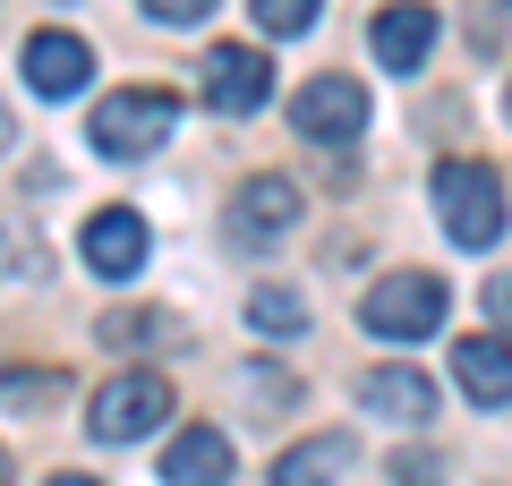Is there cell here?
<instances>
[{
  "label": "cell",
  "mask_w": 512,
  "mask_h": 486,
  "mask_svg": "<svg viewBox=\"0 0 512 486\" xmlns=\"http://www.w3.org/2000/svg\"><path fill=\"white\" fill-rule=\"evenodd\" d=\"M0 486H9V452H0Z\"/></svg>",
  "instance_id": "23"
},
{
  "label": "cell",
  "mask_w": 512,
  "mask_h": 486,
  "mask_svg": "<svg viewBox=\"0 0 512 486\" xmlns=\"http://www.w3.org/2000/svg\"><path fill=\"white\" fill-rule=\"evenodd\" d=\"M504 111H512V86H504Z\"/></svg>",
  "instance_id": "24"
},
{
  "label": "cell",
  "mask_w": 512,
  "mask_h": 486,
  "mask_svg": "<svg viewBox=\"0 0 512 486\" xmlns=\"http://www.w3.org/2000/svg\"><path fill=\"white\" fill-rule=\"evenodd\" d=\"M291 120H299V137H316V145H350L367 128V86L359 77H308V86L291 94Z\"/></svg>",
  "instance_id": "5"
},
{
  "label": "cell",
  "mask_w": 512,
  "mask_h": 486,
  "mask_svg": "<svg viewBox=\"0 0 512 486\" xmlns=\"http://www.w3.org/2000/svg\"><path fill=\"white\" fill-rule=\"evenodd\" d=\"M367 43H376V60H384L393 77L427 69V52H436V9H419V0H393V9H376Z\"/></svg>",
  "instance_id": "9"
},
{
  "label": "cell",
  "mask_w": 512,
  "mask_h": 486,
  "mask_svg": "<svg viewBox=\"0 0 512 486\" xmlns=\"http://www.w3.org/2000/svg\"><path fill=\"white\" fill-rule=\"evenodd\" d=\"M9 145H18V120H9V103H0V154H9Z\"/></svg>",
  "instance_id": "21"
},
{
  "label": "cell",
  "mask_w": 512,
  "mask_h": 486,
  "mask_svg": "<svg viewBox=\"0 0 512 486\" xmlns=\"http://www.w3.org/2000/svg\"><path fill=\"white\" fill-rule=\"evenodd\" d=\"M205 103L214 111H265L274 103V60L265 52H248V43H214V52H205Z\"/></svg>",
  "instance_id": "6"
},
{
  "label": "cell",
  "mask_w": 512,
  "mask_h": 486,
  "mask_svg": "<svg viewBox=\"0 0 512 486\" xmlns=\"http://www.w3.org/2000/svg\"><path fill=\"white\" fill-rule=\"evenodd\" d=\"M248 324H256V333H299L308 307H299V290H274V282H265V290L248 299Z\"/></svg>",
  "instance_id": "16"
},
{
  "label": "cell",
  "mask_w": 512,
  "mask_h": 486,
  "mask_svg": "<svg viewBox=\"0 0 512 486\" xmlns=\"http://www.w3.org/2000/svg\"><path fill=\"white\" fill-rule=\"evenodd\" d=\"M163 418H171V384L154 376V367L111 376L103 393L86 401V435H94V444H137V435H154Z\"/></svg>",
  "instance_id": "4"
},
{
  "label": "cell",
  "mask_w": 512,
  "mask_h": 486,
  "mask_svg": "<svg viewBox=\"0 0 512 486\" xmlns=\"http://www.w3.org/2000/svg\"><path fill=\"white\" fill-rule=\"evenodd\" d=\"M171 128H180V103H171V94L128 86V94H103V103H94L86 145L111 154V162H137V154H154V145H171Z\"/></svg>",
  "instance_id": "1"
},
{
  "label": "cell",
  "mask_w": 512,
  "mask_h": 486,
  "mask_svg": "<svg viewBox=\"0 0 512 486\" xmlns=\"http://www.w3.org/2000/svg\"><path fill=\"white\" fill-rule=\"evenodd\" d=\"M291 222H299V188H291V180H274V171H256V180L231 197V239H248V248L282 239Z\"/></svg>",
  "instance_id": "10"
},
{
  "label": "cell",
  "mask_w": 512,
  "mask_h": 486,
  "mask_svg": "<svg viewBox=\"0 0 512 486\" xmlns=\"http://www.w3.org/2000/svg\"><path fill=\"white\" fill-rule=\"evenodd\" d=\"M316 9H325V0H248V18L265 26V35H274V43L308 35V26H316Z\"/></svg>",
  "instance_id": "15"
},
{
  "label": "cell",
  "mask_w": 512,
  "mask_h": 486,
  "mask_svg": "<svg viewBox=\"0 0 512 486\" xmlns=\"http://www.w3.org/2000/svg\"><path fill=\"white\" fill-rule=\"evenodd\" d=\"M393 478H402V486H436L444 461H436V452H410V444H402V452H393Z\"/></svg>",
  "instance_id": "17"
},
{
  "label": "cell",
  "mask_w": 512,
  "mask_h": 486,
  "mask_svg": "<svg viewBox=\"0 0 512 486\" xmlns=\"http://www.w3.org/2000/svg\"><path fill=\"white\" fill-rule=\"evenodd\" d=\"M94 77V43L69 35V26H43V35H26V86L43 94V103H60V94H77Z\"/></svg>",
  "instance_id": "7"
},
{
  "label": "cell",
  "mask_w": 512,
  "mask_h": 486,
  "mask_svg": "<svg viewBox=\"0 0 512 486\" xmlns=\"http://www.w3.org/2000/svg\"><path fill=\"white\" fill-rule=\"evenodd\" d=\"M487 307H495V324H512V273H495V282H487Z\"/></svg>",
  "instance_id": "20"
},
{
  "label": "cell",
  "mask_w": 512,
  "mask_h": 486,
  "mask_svg": "<svg viewBox=\"0 0 512 486\" xmlns=\"http://www.w3.org/2000/svg\"><path fill=\"white\" fill-rule=\"evenodd\" d=\"M359 401H367L376 418H402V427L436 418V384H427L419 367H367V376H359Z\"/></svg>",
  "instance_id": "12"
},
{
  "label": "cell",
  "mask_w": 512,
  "mask_h": 486,
  "mask_svg": "<svg viewBox=\"0 0 512 486\" xmlns=\"http://www.w3.org/2000/svg\"><path fill=\"white\" fill-rule=\"evenodd\" d=\"M231 478V435L222 427H188V435H171V452H163V486H222Z\"/></svg>",
  "instance_id": "13"
},
{
  "label": "cell",
  "mask_w": 512,
  "mask_h": 486,
  "mask_svg": "<svg viewBox=\"0 0 512 486\" xmlns=\"http://www.w3.org/2000/svg\"><path fill=\"white\" fill-rule=\"evenodd\" d=\"M359 316H367L376 342H427L444 324V282L436 273H384V282H367Z\"/></svg>",
  "instance_id": "3"
},
{
  "label": "cell",
  "mask_w": 512,
  "mask_h": 486,
  "mask_svg": "<svg viewBox=\"0 0 512 486\" xmlns=\"http://www.w3.org/2000/svg\"><path fill=\"white\" fill-rule=\"evenodd\" d=\"M436 214L453 248H495L504 239V180L487 162H444L436 171Z\"/></svg>",
  "instance_id": "2"
},
{
  "label": "cell",
  "mask_w": 512,
  "mask_h": 486,
  "mask_svg": "<svg viewBox=\"0 0 512 486\" xmlns=\"http://www.w3.org/2000/svg\"><path fill=\"white\" fill-rule=\"evenodd\" d=\"M0 265H9V273H35V265H43V256H35V239H26L18 222H0Z\"/></svg>",
  "instance_id": "18"
},
{
  "label": "cell",
  "mask_w": 512,
  "mask_h": 486,
  "mask_svg": "<svg viewBox=\"0 0 512 486\" xmlns=\"http://www.w3.org/2000/svg\"><path fill=\"white\" fill-rule=\"evenodd\" d=\"M453 376H461L470 401L504 410V401H512V342H504V333H470V342L453 350Z\"/></svg>",
  "instance_id": "11"
},
{
  "label": "cell",
  "mask_w": 512,
  "mask_h": 486,
  "mask_svg": "<svg viewBox=\"0 0 512 486\" xmlns=\"http://www.w3.org/2000/svg\"><path fill=\"white\" fill-rule=\"evenodd\" d=\"M52 486H103V478H86V469H60V478Z\"/></svg>",
  "instance_id": "22"
},
{
  "label": "cell",
  "mask_w": 512,
  "mask_h": 486,
  "mask_svg": "<svg viewBox=\"0 0 512 486\" xmlns=\"http://www.w3.org/2000/svg\"><path fill=\"white\" fill-rule=\"evenodd\" d=\"M342 469H350L342 435H308V444H291L274 461V486H342Z\"/></svg>",
  "instance_id": "14"
},
{
  "label": "cell",
  "mask_w": 512,
  "mask_h": 486,
  "mask_svg": "<svg viewBox=\"0 0 512 486\" xmlns=\"http://www.w3.org/2000/svg\"><path fill=\"white\" fill-rule=\"evenodd\" d=\"M77 248H86V265L103 273V282H137V273H146V222L128 214V205H103V214L86 222V239H77Z\"/></svg>",
  "instance_id": "8"
},
{
  "label": "cell",
  "mask_w": 512,
  "mask_h": 486,
  "mask_svg": "<svg viewBox=\"0 0 512 486\" xmlns=\"http://www.w3.org/2000/svg\"><path fill=\"white\" fill-rule=\"evenodd\" d=\"M205 9H214V0H146V18H154V26H197Z\"/></svg>",
  "instance_id": "19"
}]
</instances>
